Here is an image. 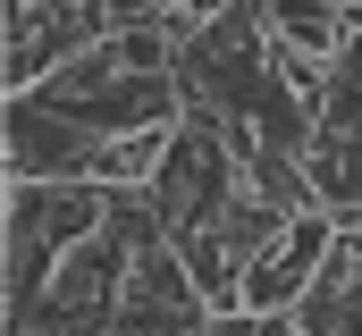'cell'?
Instances as JSON below:
<instances>
[{
    "mask_svg": "<svg viewBox=\"0 0 362 336\" xmlns=\"http://www.w3.org/2000/svg\"><path fill=\"white\" fill-rule=\"evenodd\" d=\"M101 219H110V185H93V176H68V185L8 176V320H25L42 303L68 244L93 236Z\"/></svg>",
    "mask_w": 362,
    "mask_h": 336,
    "instance_id": "obj_1",
    "label": "cell"
},
{
    "mask_svg": "<svg viewBox=\"0 0 362 336\" xmlns=\"http://www.w3.org/2000/svg\"><path fill=\"white\" fill-rule=\"evenodd\" d=\"M270 34L295 42V51H312V59H337L354 25H346V8H329V0H270Z\"/></svg>",
    "mask_w": 362,
    "mask_h": 336,
    "instance_id": "obj_6",
    "label": "cell"
},
{
    "mask_svg": "<svg viewBox=\"0 0 362 336\" xmlns=\"http://www.w3.org/2000/svg\"><path fill=\"white\" fill-rule=\"evenodd\" d=\"M110 135H93L76 118L42 109L34 92H8V176H34V185H68V176H93Z\"/></svg>",
    "mask_w": 362,
    "mask_h": 336,
    "instance_id": "obj_3",
    "label": "cell"
},
{
    "mask_svg": "<svg viewBox=\"0 0 362 336\" xmlns=\"http://www.w3.org/2000/svg\"><path fill=\"white\" fill-rule=\"evenodd\" d=\"M286 227H295V210H278V202H262V193L245 185V193L228 202V219H219L211 236H219V252L236 260V277H253V269H262V260L286 244Z\"/></svg>",
    "mask_w": 362,
    "mask_h": 336,
    "instance_id": "obj_5",
    "label": "cell"
},
{
    "mask_svg": "<svg viewBox=\"0 0 362 336\" xmlns=\"http://www.w3.org/2000/svg\"><path fill=\"white\" fill-rule=\"evenodd\" d=\"M346 25H362V8H346Z\"/></svg>",
    "mask_w": 362,
    "mask_h": 336,
    "instance_id": "obj_8",
    "label": "cell"
},
{
    "mask_svg": "<svg viewBox=\"0 0 362 336\" xmlns=\"http://www.w3.org/2000/svg\"><path fill=\"white\" fill-rule=\"evenodd\" d=\"M329 244H337V219H329V210H303V219L286 227V244L245 277V311H295V303H303V286L320 277Z\"/></svg>",
    "mask_w": 362,
    "mask_h": 336,
    "instance_id": "obj_4",
    "label": "cell"
},
{
    "mask_svg": "<svg viewBox=\"0 0 362 336\" xmlns=\"http://www.w3.org/2000/svg\"><path fill=\"white\" fill-rule=\"evenodd\" d=\"M144 193H152L169 244H177V236H211V227L228 219V202L245 193V160H236L228 126L202 118V109H185L177 126H169V152H160V168H152Z\"/></svg>",
    "mask_w": 362,
    "mask_h": 336,
    "instance_id": "obj_2",
    "label": "cell"
},
{
    "mask_svg": "<svg viewBox=\"0 0 362 336\" xmlns=\"http://www.w3.org/2000/svg\"><path fill=\"white\" fill-rule=\"evenodd\" d=\"M169 152V126H144V135H110L101 160H93V185H152V168Z\"/></svg>",
    "mask_w": 362,
    "mask_h": 336,
    "instance_id": "obj_7",
    "label": "cell"
}]
</instances>
